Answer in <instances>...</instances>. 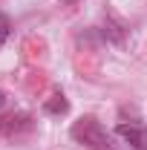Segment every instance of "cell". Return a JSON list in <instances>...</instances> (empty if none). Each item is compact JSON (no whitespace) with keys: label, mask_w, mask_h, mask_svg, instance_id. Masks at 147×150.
<instances>
[{"label":"cell","mask_w":147,"mask_h":150,"mask_svg":"<svg viewBox=\"0 0 147 150\" xmlns=\"http://www.w3.org/2000/svg\"><path fill=\"white\" fill-rule=\"evenodd\" d=\"M72 139L78 144H84L87 150H115L112 144V136L107 133V127L98 121V118H92V115H84V118H78L72 124Z\"/></svg>","instance_id":"6da1fadb"},{"label":"cell","mask_w":147,"mask_h":150,"mask_svg":"<svg viewBox=\"0 0 147 150\" xmlns=\"http://www.w3.org/2000/svg\"><path fill=\"white\" fill-rule=\"evenodd\" d=\"M115 133L127 142L133 150H147V127L144 124H136V121H121Z\"/></svg>","instance_id":"7a4b0ae2"},{"label":"cell","mask_w":147,"mask_h":150,"mask_svg":"<svg viewBox=\"0 0 147 150\" xmlns=\"http://www.w3.org/2000/svg\"><path fill=\"white\" fill-rule=\"evenodd\" d=\"M43 110L49 112V115H64V112L69 110V101H66L61 93H55L49 101H46V104H43Z\"/></svg>","instance_id":"3957f363"},{"label":"cell","mask_w":147,"mask_h":150,"mask_svg":"<svg viewBox=\"0 0 147 150\" xmlns=\"http://www.w3.org/2000/svg\"><path fill=\"white\" fill-rule=\"evenodd\" d=\"M9 35H12V20H9L3 12H0V46H6Z\"/></svg>","instance_id":"277c9868"},{"label":"cell","mask_w":147,"mask_h":150,"mask_svg":"<svg viewBox=\"0 0 147 150\" xmlns=\"http://www.w3.org/2000/svg\"><path fill=\"white\" fill-rule=\"evenodd\" d=\"M3 107H6V93L0 90V110H3Z\"/></svg>","instance_id":"5b68a950"}]
</instances>
